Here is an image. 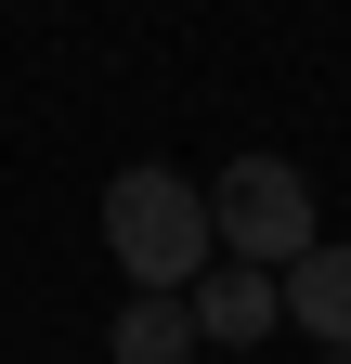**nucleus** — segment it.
Returning a JSON list of instances; mask_svg holds the SVG:
<instances>
[{
  "mask_svg": "<svg viewBox=\"0 0 351 364\" xmlns=\"http://www.w3.org/2000/svg\"><path fill=\"white\" fill-rule=\"evenodd\" d=\"M325 364H351V351H325Z\"/></svg>",
  "mask_w": 351,
  "mask_h": 364,
  "instance_id": "423d86ee",
  "label": "nucleus"
},
{
  "mask_svg": "<svg viewBox=\"0 0 351 364\" xmlns=\"http://www.w3.org/2000/svg\"><path fill=\"white\" fill-rule=\"evenodd\" d=\"M274 326H286V273H260V260H208L195 273V338L247 351V338H274Z\"/></svg>",
  "mask_w": 351,
  "mask_h": 364,
  "instance_id": "7ed1b4c3",
  "label": "nucleus"
},
{
  "mask_svg": "<svg viewBox=\"0 0 351 364\" xmlns=\"http://www.w3.org/2000/svg\"><path fill=\"white\" fill-rule=\"evenodd\" d=\"M195 351V299H130L117 312V364H183Z\"/></svg>",
  "mask_w": 351,
  "mask_h": 364,
  "instance_id": "39448f33",
  "label": "nucleus"
},
{
  "mask_svg": "<svg viewBox=\"0 0 351 364\" xmlns=\"http://www.w3.org/2000/svg\"><path fill=\"white\" fill-rule=\"evenodd\" d=\"M286 326H313V351H351V247H313L286 273Z\"/></svg>",
  "mask_w": 351,
  "mask_h": 364,
  "instance_id": "20e7f679",
  "label": "nucleus"
},
{
  "mask_svg": "<svg viewBox=\"0 0 351 364\" xmlns=\"http://www.w3.org/2000/svg\"><path fill=\"white\" fill-rule=\"evenodd\" d=\"M104 247H117V273H130V299H195V273L222 260L208 182H183V169H117V182H104Z\"/></svg>",
  "mask_w": 351,
  "mask_h": 364,
  "instance_id": "f257e3e1",
  "label": "nucleus"
},
{
  "mask_svg": "<svg viewBox=\"0 0 351 364\" xmlns=\"http://www.w3.org/2000/svg\"><path fill=\"white\" fill-rule=\"evenodd\" d=\"M208 235H222V260L299 273V260L325 247V221H313V182H299L286 156H222V182H208Z\"/></svg>",
  "mask_w": 351,
  "mask_h": 364,
  "instance_id": "f03ea898",
  "label": "nucleus"
}]
</instances>
